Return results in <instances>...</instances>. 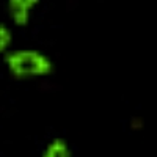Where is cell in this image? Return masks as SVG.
Segmentation results:
<instances>
[{
  "label": "cell",
  "instance_id": "obj_2",
  "mask_svg": "<svg viewBox=\"0 0 157 157\" xmlns=\"http://www.w3.org/2000/svg\"><path fill=\"white\" fill-rule=\"evenodd\" d=\"M35 3H36L35 0H27V2L25 0H11L10 11H11L13 17H14L16 24H19V25L27 24V13Z\"/></svg>",
  "mask_w": 157,
  "mask_h": 157
},
{
  "label": "cell",
  "instance_id": "obj_4",
  "mask_svg": "<svg viewBox=\"0 0 157 157\" xmlns=\"http://www.w3.org/2000/svg\"><path fill=\"white\" fill-rule=\"evenodd\" d=\"M10 32H8V29H5L3 25H0V50H3L6 46H8V43H10Z\"/></svg>",
  "mask_w": 157,
  "mask_h": 157
},
{
  "label": "cell",
  "instance_id": "obj_1",
  "mask_svg": "<svg viewBox=\"0 0 157 157\" xmlns=\"http://www.w3.org/2000/svg\"><path fill=\"white\" fill-rule=\"evenodd\" d=\"M6 63L10 64L11 72L16 77L21 75H39L52 71L50 61L39 55L38 52H14L6 57Z\"/></svg>",
  "mask_w": 157,
  "mask_h": 157
},
{
  "label": "cell",
  "instance_id": "obj_3",
  "mask_svg": "<svg viewBox=\"0 0 157 157\" xmlns=\"http://www.w3.org/2000/svg\"><path fill=\"white\" fill-rule=\"evenodd\" d=\"M44 157H69L68 148L64 145L63 140H55L52 145L47 148Z\"/></svg>",
  "mask_w": 157,
  "mask_h": 157
}]
</instances>
